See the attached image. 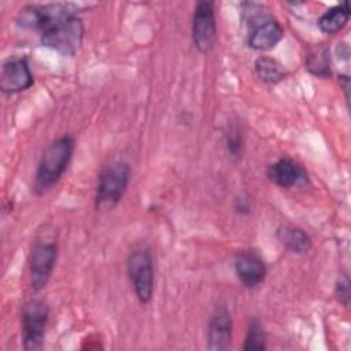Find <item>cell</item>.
<instances>
[{
  "label": "cell",
  "instance_id": "4",
  "mask_svg": "<svg viewBox=\"0 0 351 351\" xmlns=\"http://www.w3.org/2000/svg\"><path fill=\"white\" fill-rule=\"evenodd\" d=\"M130 181V166L118 160L107 165L99 176L95 207L97 211H108L118 206L122 200Z\"/></svg>",
  "mask_w": 351,
  "mask_h": 351
},
{
  "label": "cell",
  "instance_id": "1",
  "mask_svg": "<svg viewBox=\"0 0 351 351\" xmlns=\"http://www.w3.org/2000/svg\"><path fill=\"white\" fill-rule=\"evenodd\" d=\"M74 145V138L64 134L53 140L44 149L33 180V191L36 195H45L60 181L71 162Z\"/></svg>",
  "mask_w": 351,
  "mask_h": 351
},
{
  "label": "cell",
  "instance_id": "10",
  "mask_svg": "<svg viewBox=\"0 0 351 351\" xmlns=\"http://www.w3.org/2000/svg\"><path fill=\"white\" fill-rule=\"evenodd\" d=\"M234 273L244 288L252 289L265 281L267 267L256 251L244 250L234 256Z\"/></svg>",
  "mask_w": 351,
  "mask_h": 351
},
{
  "label": "cell",
  "instance_id": "15",
  "mask_svg": "<svg viewBox=\"0 0 351 351\" xmlns=\"http://www.w3.org/2000/svg\"><path fill=\"white\" fill-rule=\"evenodd\" d=\"M254 70L256 77L267 85H277L288 75V70L285 69V66L278 59L267 55H261L256 58L254 63Z\"/></svg>",
  "mask_w": 351,
  "mask_h": 351
},
{
  "label": "cell",
  "instance_id": "6",
  "mask_svg": "<svg viewBox=\"0 0 351 351\" xmlns=\"http://www.w3.org/2000/svg\"><path fill=\"white\" fill-rule=\"evenodd\" d=\"M126 271L134 295L141 304L151 302L154 295V261L148 248L133 250L126 261Z\"/></svg>",
  "mask_w": 351,
  "mask_h": 351
},
{
  "label": "cell",
  "instance_id": "9",
  "mask_svg": "<svg viewBox=\"0 0 351 351\" xmlns=\"http://www.w3.org/2000/svg\"><path fill=\"white\" fill-rule=\"evenodd\" d=\"M34 84V77L25 58H8L1 64L0 90L14 95L27 90Z\"/></svg>",
  "mask_w": 351,
  "mask_h": 351
},
{
  "label": "cell",
  "instance_id": "16",
  "mask_svg": "<svg viewBox=\"0 0 351 351\" xmlns=\"http://www.w3.org/2000/svg\"><path fill=\"white\" fill-rule=\"evenodd\" d=\"M306 69L310 74L321 78L332 75L329 47L324 43L313 45L306 55Z\"/></svg>",
  "mask_w": 351,
  "mask_h": 351
},
{
  "label": "cell",
  "instance_id": "18",
  "mask_svg": "<svg viewBox=\"0 0 351 351\" xmlns=\"http://www.w3.org/2000/svg\"><path fill=\"white\" fill-rule=\"evenodd\" d=\"M225 145H226L228 154L233 159H240L243 156L245 144H244V134L239 125L236 123L229 125V129L226 130V134H225Z\"/></svg>",
  "mask_w": 351,
  "mask_h": 351
},
{
  "label": "cell",
  "instance_id": "8",
  "mask_svg": "<svg viewBox=\"0 0 351 351\" xmlns=\"http://www.w3.org/2000/svg\"><path fill=\"white\" fill-rule=\"evenodd\" d=\"M217 37V19L214 1L202 0L195 4L192 15V41L196 49L206 53Z\"/></svg>",
  "mask_w": 351,
  "mask_h": 351
},
{
  "label": "cell",
  "instance_id": "12",
  "mask_svg": "<svg viewBox=\"0 0 351 351\" xmlns=\"http://www.w3.org/2000/svg\"><path fill=\"white\" fill-rule=\"evenodd\" d=\"M266 176L277 186L292 188L304 177V171L293 159L280 158L267 167Z\"/></svg>",
  "mask_w": 351,
  "mask_h": 351
},
{
  "label": "cell",
  "instance_id": "19",
  "mask_svg": "<svg viewBox=\"0 0 351 351\" xmlns=\"http://www.w3.org/2000/svg\"><path fill=\"white\" fill-rule=\"evenodd\" d=\"M350 278L347 273H341L335 282V296L344 306H350Z\"/></svg>",
  "mask_w": 351,
  "mask_h": 351
},
{
  "label": "cell",
  "instance_id": "3",
  "mask_svg": "<svg viewBox=\"0 0 351 351\" xmlns=\"http://www.w3.org/2000/svg\"><path fill=\"white\" fill-rule=\"evenodd\" d=\"M84 22L77 14L60 18L40 33L41 45L63 56H74L84 40Z\"/></svg>",
  "mask_w": 351,
  "mask_h": 351
},
{
  "label": "cell",
  "instance_id": "7",
  "mask_svg": "<svg viewBox=\"0 0 351 351\" xmlns=\"http://www.w3.org/2000/svg\"><path fill=\"white\" fill-rule=\"evenodd\" d=\"M77 12L75 7L69 3L29 4L19 10L15 22L22 29L38 30L41 33L60 18Z\"/></svg>",
  "mask_w": 351,
  "mask_h": 351
},
{
  "label": "cell",
  "instance_id": "13",
  "mask_svg": "<svg viewBox=\"0 0 351 351\" xmlns=\"http://www.w3.org/2000/svg\"><path fill=\"white\" fill-rule=\"evenodd\" d=\"M280 244L293 254H307L313 247V240L307 232L293 225H280L276 232Z\"/></svg>",
  "mask_w": 351,
  "mask_h": 351
},
{
  "label": "cell",
  "instance_id": "5",
  "mask_svg": "<svg viewBox=\"0 0 351 351\" xmlns=\"http://www.w3.org/2000/svg\"><path fill=\"white\" fill-rule=\"evenodd\" d=\"M49 313V306L43 299H32L23 304L21 310V329L25 350L36 351L43 348Z\"/></svg>",
  "mask_w": 351,
  "mask_h": 351
},
{
  "label": "cell",
  "instance_id": "11",
  "mask_svg": "<svg viewBox=\"0 0 351 351\" xmlns=\"http://www.w3.org/2000/svg\"><path fill=\"white\" fill-rule=\"evenodd\" d=\"M233 339V319L226 307H217L207 324V348L222 351L229 348Z\"/></svg>",
  "mask_w": 351,
  "mask_h": 351
},
{
  "label": "cell",
  "instance_id": "2",
  "mask_svg": "<svg viewBox=\"0 0 351 351\" xmlns=\"http://www.w3.org/2000/svg\"><path fill=\"white\" fill-rule=\"evenodd\" d=\"M58 258V233L56 229L44 226L34 239L30 256H29V273H30V287L33 291L38 292L44 289L53 273L55 263Z\"/></svg>",
  "mask_w": 351,
  "mask_h": 351
},
{
  "label": "cell",
  "instance_id": "14",
  "mask_svg": "<svg viewBox=\"0 0 351 351\" xmlns=\"http://www.w3.org/2000/svg\"><path fill=\"white\" fill-rule=\"evenodd\" d=\"M351 16L348 1L328 8L317 21L318 29L325 34H336L346 27Z\"/></svg>",
  "mask_w": 351,
  "mask_h": 351
},
{
  "label": "cell",
  "instance_id": "17",
  "mask_svg": "<svg viewBox=\"0 0 351 351\" xmlns=\"http://www.w3.org/2000/svg\"><path fill=\"white\" fill-rule=\"evenodd\" d=\"M266 341H267V336H266V330H265L262 322L256 318L251 319L250 325L247 328L243 350L262 351L266 348Z\"/></svg>",
  "mask_w": 351,
  "mask_h": 351
}]
</instances>
